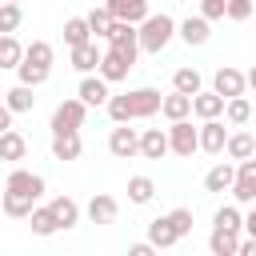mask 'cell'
<instances>
[{
	"label": "cell",
	"instance_id": "cell-34",
	"mask_svg": "<svg viewBox=\"0 0 256 256\" xmlns=\"http://www.w3.org/2000/svg\"><path fill=\"white\" fill-rule=\"evenodd\" d=\"M152 196H156V180H152V176H132V180H128V200H132V204L144 208V204H152Z\"/></svg>",
	"mask_w": 256,
	"mask_h": 256
},
{
	"label": "cell",
	"instance_id": "cell-19",
	"mask_svg": "<svg viewBox=\"0 0 256 256\" xmlns=\"http://www.w3.org/2000/svg\"><path fill=\"white\" fill-rule=\"evenodd\" d=\"M232 180H236V164H232V160H220V164H212V168L204 172V188H208V192H228Z\"/></svg>",
	"mask_w": 256,
	"mask_h": 256
},
{
	"label": "cell",
	"instance_id": "cell-46",
	"mask_svg": "<svg viewBox=\"0 0 256 256\" xmlns=\"http://www.w3.org/2000/svg\"><path fill=\"white\" fill-rule=\"evenodd\" d=\"M244 232L256 236V204H248V212H244Z\"/></svg>",
	"mask_w": 256,
	"mask_h": 256
},
{
	"label": "cell",
	"instance_id": "cell-33",
	"mask_svg": "<svg viewBox=\"0 0 256 256\" xmlns=\"http://www.w3.org/2000/svg\"><path fill=\"white\" fill-rule=\"evenodd\" d=\"M172 88L184 92V96H196V92L204 88V76H200L196 68H176V72H172Z\"/></svg>",
	"mask_w": 256,
	"mask_h": 256
},
{
	"label": "cell",
	"instance_id": "cell-24",
	"mask_svg": "<svg viewBox=\"0 0 256 256\" xmlns=\"http://www.w3.org/2000/svg\"><path fill=\"white\" fill-rule=\"evenodd\" d=\"M160 116L164 120H184V116H192V96H184V92H168L164 100H160Z\"/></svg>",
	"mask_w": 256,
	"mask_h": 256
},
{
	"label": "cell",
	"instance_id": "cell-1",
	"mask_svg": "<svg viewBox=\"0 0 256 256\" xmlns=\"http://www.w3.org/2000/svg\"><path fill=\"white\" fill-rule=\"evenodd\" d=\"M136 36H140V52H164L176 36V20L168 12H148L140 24H136Z\"/></svg>",
	"mask_w": 256,
	"mask_h": 256
},
{
	"label": "cell",
	"instance_id": "cell-20",
	"mask_svg": "<svg viewBox=\"0 0 256 256\" xmlns=\"http://www.w3.org/2000/svg\"><path fill=\"white\" fill-rule=\"evenodd\" d=\"M48 208H52V216H56L60 232H64V228H76V224H80V204H76L72 196H52V200H48Z\"/></svg>",
	"mask_w": 256,
	"mask_h": 256
},
{
	"label": "cell",
	"instance_id": "cell-4",
	"mask_svg": "<svg viewBox=\"0 0 256 256\" xmlns=\"http://www.w3.org/2000/svg\"><path fill=\"white\" fill-rule=\"evenodd\" d=\"M132 68H136V60H132V56H124L120 48H112V44L100 52V64H96V72H100L108 84H120V80H128V72H132Z\"/></svg>",
	"mask_w": 256,
	"mask_h": 256
},
{
	"label": "cell",
	"instance_id": "cell-3",
	"mask_svg": "<svg viewBox=\"0 0 256 256\" xmlns=\"http://www.w3.org/2000/svg\"><path fill=\"white\" fill-rule=\"evenodd\" d=\"M168 152L192 160V152H200V132L192 128V120H168Z\"/></svg>",
	"mask_w": 256,
	"mask_h": 256
},
{
	"label": "cell",
	"instance_id": "cell-36",
	"mask_svg": "<svg viewBox=\"0 0 256 256\" xmlns=\"http://www.w3.org/2000/svg\"><path fill=\"white\" fill-rule=\"evenodd\" d=\"M84 40H92V28H88V20H84V16H72V20H64V44H68V48H76V44H84Z\"/></svg>",
	"mask_w": 256,
	"mask_h": 256
},
{
	"label": "cell",
	"instance_id": "cell-43",
	"mask_svg": "<svg viewBox=\"0 0 256 256\" xmlns=\"http://www.w3.org/2000/svg\"><path fill=\"white\" fill-rule=\"evenodd\" d=\"M224 8H228V0H200V16L204 20H224Z\"/></svg>",
	"mask_w": 256,
	"mask_h": 256
},
{
	"label": "cell",
	"instance_id": "cell-17",
	"mask_svg": "<svg viewBox=\"0 0 256 256\" xmlns=\"http://www.w3.org/2000/svg\"><path fill=\"white\" fill-rule=\"evenodd\" d=\"M140 156L144 160H164L168 156V128H144L140 132Z\"/></svg>",
	"mask_w": 256,
	"mask_h": 256
},
{
	"label": "cell",
	"instance_id": "cell-18",
	"mask_svg": "<svg viewBox=\"0 0 256 256\" xmlns=\"http://www.w3.org/2000/svg\"><path fill=\"white\" fill-rule=\"evenodd\" d=\"M224 156H228V160H248V156H256V136L244 132V128L228 132V140H224Z\"/></svg>",
	"mask_w": 256,
	"mask_h": 256
},
{
	"label": "cell",
	"instance_id": "cell-39",
	"mask_svg": "<svg viewBox=\"0 0 256 256\" xmlns=\"http://www.w3.org/2000/svg\"><path fill=\"white\" fill-rule=\"evenodd\" d=\"M52 44L48 40H32L28 48H24V60H32V64H44V68H52Z\"/></svg>",
	"mask_w": 256,
	"mask_h": 256
},
{
	"label": "cell",
	"instance_id": "cell-7",
	"mask_svg": "<svg viewBox=\"0 0 256 256\" xmlns=\"http://www.w3.org/2000/svg\"><path fill=\"white\" fill-rule=\"evenodd\" d=\"M108 152H112L116 160H132V156H140V132L128 128V124H116V128L108 132Z\"/></svg>",
	"mask_w": 256,
	"mask_h": 256
},
{
	"label": "cell",
	"instance_id": "cell-45",
	"mask_svg": "<svg viewBox=\"0 0 256 256\" xmlns=\"http://www.w3.org/2000/svg\"><path fill=\"white\" fill-rule=\"evenodd\" d=\"M236 256H256V236H244L236 244Z\"/></svg>",
	"mask_w": 256,
	"mask_h": 256
},
{
	"label": "cell",
	"instance_id": "cell-49",
	"mask_svg": "<svg viewBox=\"0 0 256 256\" xmlns=\"http://www.w3.org/2000/svg\"><path fill=\"white\" fill-rule=\"evenodd\" d=\"M252 12H256V0H252Z\"/></svg>",
	"mask_w": 256,
	"mask_h": 256
},
{
	"label": "cell",
	"instance_id": "cell-14",
	"mask_svg": "<svg viewBox=\"0 0 256 256\" xmlns=\"http://www.w3.org/2000/svg\"><path fill=\"white\" fill-rule=\"evenodd\" d=\"M84 216L92 220V224H116V216H120V204L112 200V196H104V192H96L88 204H84Z\"/></svg>",
	"mask_w": 256,
	"mask_h": 256
},
{
	"label": "cell",
	"instance_id": "cell-47",
	"mask_svg": "<svg viewBox=\"0 0 256 256\" xmlns=\"http://www.w3.org/2000/svg\"><path fill=\"white\" fill-rule=\"evenodd\" d=\"M12 116H16V112H12V108L0 100V132H4V128H12Z\"/></svg>",
	"mask_w": 256,
	"mask_h": 256
},
{
	"label": "cell",
	"instance_id": "cell-27",
	"mask_svg": "<svg viewBox=\"0 0 256 256\" xmlns=\"http://www.w3.org/2000/svg\"><path fill=\"white\" fill-rule=\"evenodd\" d=\"M224 120H228L232 128H244V124L252 120V104H248V96H244V92L224 100Z\"/></svg>",
	"mask_w": 256,
	"mask_h": 256
},
{
	"label": "cell",
	"instance_id": "cell-22",
	"mask_svg": "<svg viewBox=\"0 0 256 256\" xmlns=\"http://www.w3.org/2000/svg\"><path fill=\"white\" fill-rule=\"evenodd\" d=\"M68 56H72V68L84 76V72H96V64H100V48H96V40H84V44H76V48H68Z\"/></svg>",
	"mask_w": 256,
	"mask_h": 256
},
{
	"label": "cell",
	"instance_id": "cell-32",
	"mask_svg": "<svg viewBox=\"0 0 256 256\" xmlns=\"http://www.w3.org/2000/svg\"><path fill=\"white\" fill-rule=\"evenodd\" d=\"M48 76H52V68H44V64H32V60H24V56H20V64H16V80H20V84H32V88H40Z\"/></svg>",
	"mask_w": 256,
	"mask_h": 256
},
{
	"label": "cell",
	"instance_id": "cell-25",
	"mask_svg": "<svg viewBox=\"0 0 256 256\" xmlns=\"http://www.w3.org/2000/svg\"><path fill=\"white\" fill-rule=\"evenodd\" d=\"M148 240H152L156 248H176V244H180V232L172 228L168 216H156V220L148 224Z\"/></svg>",
	"mask_w": 256,
	"mask_h": 256
},
{
	"label": "cell",
	"instance_id": "cell-28",
	"mask_svg": "<svg viewBox=\"0 0 256 256\" xmlns=\"http://www.w3.org/2000/svg\"><path fill=\"white\" fill-rule=\"evenodd\" d=\"M32 204H36V200H28V196H20V192H8V188H4V196H0V212L12 216V220H28Z\"/></svg>",
	"mask_w": 256,
	"mask_h": 256
},
{
	"label": "cell",
	"instance_id": "cell-11",
	"mask_svg": "<svg viewBox=\"0 0 256 256\" xmlns=\"http://www.w3.org/2000/svg\"><path fill=\"white\" fill-rule=\"evenodd\" d=\"M176 36H180L188 48H200V44H208V36H212V20H204V16L196 12V16H188V20L176 24Z\"/></svg>",
	"mask_w": 256,
	"mask_h": 256
},
{
	"label": "cell",
	"instance_id": "cell-8",
	"mask_svg": "<svg viewBox=\"0 0 256 256\" xmlns=\"http://www.w3.org/2000/svg\"><path fill=\"white\" fill-rule=\"evenodd\" d=\"M4 188H8V192H20V196H28V200H40V196H44V176H40V172H28V168H12L8 180H4Z\"/></svg>",
	"mask_w": 256,
	"mask_h": 256
},
{
	"label": "cell",
	"instance_id": "cell-44",
	"mask_svg": "<svg viewBox=\"0 0 256 256\" xmlns=\"http://www.w3.org/2000/svg\"><path fill=\"white\" fill-rule=\"evenodd\" d=\"M156 252V244L152 240H140V244H128V256H152Z\"/></svg>",
	"mask_w": 256,
	"mask_h": 256
},
{
	"label": "cell",
	"instance_id": "cell-15",
	"mask_svg": "<svg viewBox=\"0 0 256 256\" xmlns=\"http://www.w3.org/2000/svg\"><path fill=\"white\" fill-rule=\"evenodd\" d=\"M192 116H200V120L224 116V96H220L216 88H200V92L192 96Z\"/></svg>",
	"mask_w": 256,
	"mask_h": 256
},
{
	"label": "cell",
	"instance_id": "cell-35",
	"mask_svg": "<svg viewBox=\"0 0 256 256\" xmlns=\"http://www.w3.org/2000/svg\"><path fill=\"white\" fill-rule=\"evenodd\" d=\"M20 56H24V44L12 32H0V68H16Z\"/></svg>",
	"mask_w": 256,
	"mask_h": 256
},
{
	"label": "cell",
	"instance_id": "cell-48",
	"mask_svg": "<svg viewBox=\"0 0 256 256\" xmlns=\"http://www.w3.org/2000/svg\"><path fill=\"white\" fill-rule=\"evenodd\" d=\"M244 80H248V88H252V92H256V64H252V68H248V72H244Z\"/></svg>",
	"mask_w": 256,
	"mask_h": 256
},
{
	"label": "cell",
	"instance_id": "cell-2",
	"mask_svg": "<svg viewBox=\"0 0 256 256\" xmlns=\"http://www.w3.org/2000/svg\"><path fill=\"white\" fill-rule=\"evenodd\" d=\"M84 120H88V104L80 100V96H68V100H60L56 104V112H52V132H80L84 128Z\"/></svg>",
	"mask_w": 256,
	"mask_h": 256
},
{
	"label": "cell",
	"instance_id": "cell-41",
	"mask_svg": "<svg viewBox=\"0 0 256 256\" xmlns=\"http://www.w3.org/2000/svg\"><path fill=\"white\" fill-rule=\"evenodd\" d=\"M168 220H172V228L180 232V240L192 232V208H184V204H180V208H172V212H168Z\"/></svg>",
	"mask_w": 256,
	"mask_h": 256
},
{
	"label": "cell",
	"instance_id": "cell-12",
	"mask_svg": "<svg viewBox=\"0 0 256 256\" xmlns=\"http://www.w3.org/2000/svg\"><path fill=\"white\" fill-rule=\"evenodd\" d=\"M212 88L228 100V96H240L244 88H248V80H244V72L240 68H232V64H220L216 72H212Z\"/></svg>",
	"mask_w": 256,
	"mask_h": 256
},
{
	"label": "cell",
	"instance_id": "cell-5",
	"mask_svg": "<svg viewBox=\"0 0 256 256\" xmlns=\"http://www.w3.org/2000/svg\"><path fill=\"white\" fill-rule=\"evenodd\" d=\"M232 200L236 204H256V156L236 160V180H232Z\"/></svg>",
	"mask_w": 256,
	"mask_h": 256
},
{
	"label": "cell",
	"instance_id": "cell-31",
	"mask_svg": "<svg viewBox=\"0 0 256 256\" xmlns=\"http://www.w3.org/2000/svg\"><path fill=\"white\" fill-rule=\"evenodd\" d=\"M236 244H240V232H228V228H212L208 236L212 256H236Z\"/></svg>",
	"mask_w": 256,
	"mask_h": 256
},
{
	"label": "cell",
	"instance_id": "cell-50",
	"mask_svg": "<svg viewBox=\"0 0 256 256\" xmlns=\"http://www.w3.org/2000/svg\"><path fill=\"white\" fill-rule=\"evenodd\" d=\"M16 4H20V0H16Z\"/></svg>",
	"mask_w": 256,
	"mask_h": 256
},
{
	"label": "cell",
	"instance_id": "cell-26",
	"mask_svg": "<svg viewBox=\"0 0 256 256\" xmlns=\"http://www.w3.org/2000/svg\"><path fill=\"white\" fill-rule=\"evenodd\" d=\"M24 156H28V140H24V132L4 128V132H0V160H24Z\"/></svg>",
	"mask_w": 256,
	"mask_h": 256
},
{
	"label": "cell",
	"instance_id": "cell-21",
	"mask_svg": "<svg viewBox=\"0 0 256 256\" xmlns=\"http://www.w3.org/2000/svg\"><path fill=\"white\" fill-rule=\"evenodd\" d=\"M112 20H128V24H140L148 16V0H104Z\"/></svg>",
	"mask_w": 256,
	"mask_h": 256
},
{
	"label": "cell",
	"instance_id": "cell-9",
	"mask_svg": "<svg viewBox=\"0 0 256 256\" xmlns=\"http://www.w3.org/2000/svg\"><path fill=\"white\" fill-rule=\"evenodd\" d=\"M200 152H208V156H224V140H228V128H224V120L220 116H212V120H200Z\"/></svg>",
	"mask_w": 256,
	"mask_h": 256
},
{
	"label": "cell",
	"instance_id": "cell-42",
	"mask_svg": "<svg viewBox=\"0 0 256 256\" xmlns=\"http://www.w3.org/2000/svg\"><path fill=\"white\" fill-rule=\"evenodd\" d=\"M224 16H228V20H236V24H240V20H248V16H252V0H228Z\"/></svg>",
	"mask_w": 256,
	"mask_h": 256
},
{
	"label": "cell",
	"instance_id": "cell-37",
	"mask_svg": "<svg viewBox=\"0 0 256 256\" xmlns=\"http://www.w3.org/2000/svg\"><path fill=\"white\" fill-rule=\"evenodd\" d=\"M108 120L112 124H132V104H128V92L124 96H108Z\"/></svg>",
	"mask_w": 256,
	"mask_h": 256
},
{
	"label": "cell",
	"instance_id": "cell-13",
	"mask_svg": "<svg viewBox=\"0 0 256 256\" xmlns=\"http://www.w3.org/2000/svg\"><path fill=\"white\" fill-rule=\"evenodd\" d=\"M160 88H132L128 92V104H132V120H148L160 112Z\"/></svg>",
	"mask_w": 256,
	"mask_h": 256
},
{
	"label": "cell",
	"instance_id": "cell-51",
	"mask_svg": "<svg viewBox=\"0 0 256 256\" xmlns=\"http://www.w3.org/2000/svg\"><path fill=\"white\" fill-rule=\"evenodd\" d=\"M0 216H4V212H0Z\"/></svg>",
	"mask_w": 256,
	"mask_h": 256
},
{
	"label": "cell",
	"instance_id": "cell-6",
	"mask_svg": "<svg viewBox=\"0 0 256 256\" xmlns=\"http://www.w3.org/2000/svg\"><path fill=\"white\" fill-rule=\"evenodd\" d=\"M104 44H112V48H120L124 56H140V36H136V24H128V20H112L108 24V32H104Z\"/></svg>",
	"mask_w": 256,
	"mask_h": 256
},
{
	"label": "cell",
	"instance_id": "cell-40",
	"mask_svg": "<svg viewBox=\"0 0 256 256\" xmlns=\"http://www.w3.org/2000/svg\"><path fill=\"white\" fill-rule=\"evenodd\" d=\"M20 20H24L20 4H16V0H4V4H0V32H16Z\"/></svg>",
	"mask_w": 256,
	"mask_h": 256
},
{
	"label": "cell",
	"instance_id": "cell-16",
	"mask_svg": "<svg viewBox=\"0 0 256 256\" xmlns=\"http://www.w3.org/2000/svg\"><path fill=\"white\" fill-rule=\"evenodd\" d=\"M84 144H80V132H52V160L68 164V160H80Z\"/></svg>",
	"mask_w": 256,
	"mask_h": 256
},
{
	"label": "cell",
	"instance_id": "cell-23",
	"mask_svg": "<svg viewBox=\"0 0 256 256\" xmlns=\"http://www.w3.org/2000/svg\"><path fill=\"white\" fill-rule=\"evenodd\" d=\"M32 92H36L32 84H20V80H16V84L4 92V104H8L16 116H20V112H32V108H36V96H32Z\"/></svg>",
	"mask_w": 256,
	"mask_h": 256
},
{
	"label": "cell",
	"instance_id": "cell-30",
	"mask_svg": "<svg viewBox=\"0 0 256 256\" xmlns=\"http://www.w3.org/2000/svg\"><path fill=\"white\" fill-rule=\"evenodd\" d=\"M212 228H228V232H244V212L240 204H220L212 216Z\"/></svg>",
	"mask_w": 256,
	"mask_h": 256
},
{
	"label": "cell",
	"instance_id": "cell-10",
	"mask_svg": "<svg viewBox=\"0 0 256 256\" xmlns=\"http://www.w3.org/2000/svg\"><path fill=\"white\" fill-rule=\"evenodd\" d=\"M76 96L88 104V108H104L108 104V80L100 76V72H84V80H80V88H76Z\"/></svg>",
	"mask_w": 256,
	"mask_h": 256
},
{
	"label": "cell",
	"instance_id": "cell-38",
	"mask_svg": "<svg viewBox=\"0 0 256 256\" xmlns=\"http://www.w3.org/2000/svg\"><path fill=\"white\" fill-rule=\"evenodd\" d=\"M84 20H88V28H92V40H96V36L104 40V32H108V24H112V12H108V4H100V8H92Z\"/></svg>",
	"mask_w": 256,
	"mask_h": 256
},
{
	"label": "cell",
	"instance_id": "cell-29",
	"mask_svg": "<svg viewBox=\"0 0 256 256\" xmlns=\"http://www.w3.org/2000/svg\"><path fill=\"white\" fill-rule=\"evenodd\" d=\"M28 224H32V232H36V236H56V232H60V224H56V216H52V208H48V204H44V208H36V204H32Z\"/></svg>",
	"mask_w": 256,
	"mask_h": 256
}]
</instances>
